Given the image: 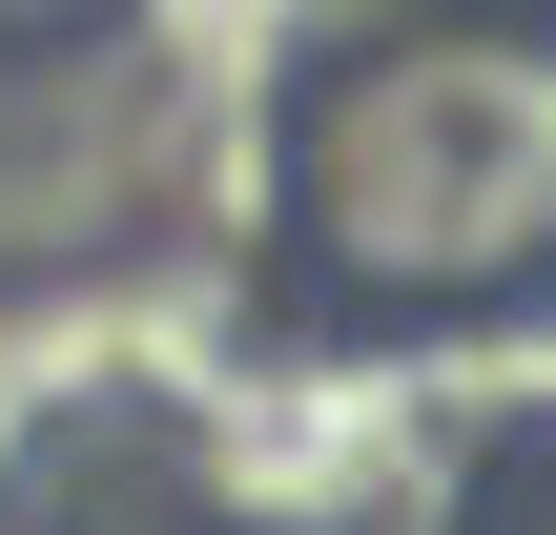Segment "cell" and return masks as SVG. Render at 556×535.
<instances>
[{
  "label": "cell",
  "instance_id": "6da1fadb",
  "mask_svg": "<svg viewBox=\"0 0 556 535\" xmlns=\"http://www.w3.org/2000/svg\"><path fill=\"white\" fill-rule=\"evenodd\" d=\"M289 247L330 309H495L556 268V21H392L289 103Z\"/></svg>",
  "mask_w": 556,
  "mask_h": 535
},
{
  "label": "cell",
  "instance_id": "7a4b0ae2",
  "mask_svg": "<svg viewBox=\"0 0 556 535\" xmlns=\"http://www.w3.org/2000/svg\"><path fill=\"white\" fill-rule=\"evenodd\" d=\"M186 165V62L83 21V41H0V289H83Z\"/></svg>",
  "mask_w": 556,
  "mask_h": 535
},
{
  "label": "cell",
  "instance_id": "3957f363",
  "mask_svg": "<svg viewBox=\"0 0 556 535\" xmlns=\"http://www.w3.org/2000/svg\"><path fill=\"white\" fill-rule=\"evenodd\" d=\"M83 21H124V0H0V41H83Z\"/></svg>",
  "mask_w": 556,
  "mask_h": 535
},
{
  "label": "cell",
  "instance_id": "277c9868",
  "mask_svg": "<svg viewBox=\"0 0 556 535\" xmlns=\"http://www.w3.org/2000/svg\"><path fill=\"white\" fill-rule=\"evenodd\" d=\"M0 535H62V515H0Z\"/></svg>",
  "mask_w": 556,
  "mask_h": 535
},
{
  "label": "cell",
  "instance_id": "5b68a950",
  "mask_svg": "<svg viewBox=\"0 0 556 535\" xmlns=\"http://www.w3.org/2000/svg\"><path fill=\"white\" fill-rule=\"evenodd\" d=\"M516 535H556V495H536V515H516Z\"/></svg>",
  "mask_w": 556,
  "mask_h": 535
}]
</instances>
